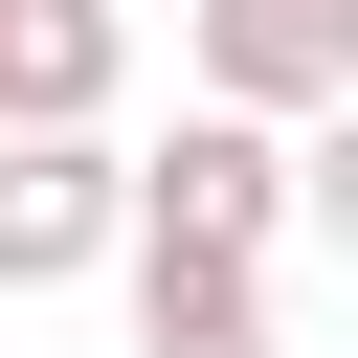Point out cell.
<instances>
[{"mask_svg":"<svg viewBox=\"0 0 358 358\" xmlns=\"http://www.w3.org/2000/svg\"><path fill=\"white\" fill-rule=\"evenodd\" d=\"M134 0H0V112H112Z\"/></svg>","mask_w":358,"mask_h":358,"instance_id":"obj_4","label":"cell"},{"mask_svg":"<svg viewBox=\"0 0 358 358\" xmlns=\"http://www.w3.org/2000/svg\"><path fill=\"white\" fill-rule=\"evenodd\" d=\"M134 246H179V268H268L291 246V112H179L157 157H134Z\"/></svg>","mask_w":358,"mask_h":358,"instance_id":"obj_1","label":"cell"},{"mask_svg":"<svg viewBox=\"0 0 358 358\" xmlns=\"http://www.w3.org/2000/svg\"><path fill=\"white\" fill-rule=\"evenodd\" d=\"M291 224H336V246H358V90H336V112H291Z\"/></svg>","mask_w":358,"mask_h":358,"instance_id":"obj_6","label":"cell"},{"mask_svg":"<svg viewBox=\"0 0 358 358\" xmlns=\"http://www.w3.org/2000/svg\"><path fill=\"white\" fill-rule=\"evenodd\" d=\"M112 246H134L112 112H0V291H90Z\"/></svg>","mask_w":358,"mask_h":358,"instance_id":"obj_2","label":"cell"},{"mask_svg":"<svg viewBox=\"0 0 358 358\" xmlns=\"http://www.w3.org/2000/svg\"><path fill=\"white\" fill-rule=\"evenodd\" d=\"M112 268H134V358H291L268 268H179V246H112Z\"/></svg>","mask_w":358,"mask_h":358,"instance_id":"obj_5","label":"cell"},{"mask_svg":"<svg viewBox=\"0 0 358 358\" xmlns=\"http://www.w3.org/2000/svg\"><path fill=\"white\" fill-rule=\"evenodd\" d=\"M179 45H201L224 112H336L358 90V0H179Z\"/></svg>","mask_w":358,"mask_h":358,"instance_id":"obj_3","label":"cell"}]
</instances>
